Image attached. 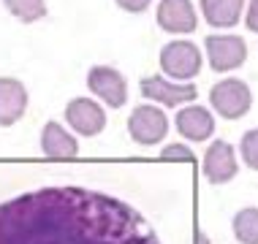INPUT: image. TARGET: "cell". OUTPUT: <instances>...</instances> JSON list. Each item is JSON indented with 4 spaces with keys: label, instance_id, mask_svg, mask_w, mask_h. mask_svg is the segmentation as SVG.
Segmentation results:
<instances>
[{
    "label": "cell",
    "instance_id": "obj_1",
    "mask_svg": "<svg viewBox=\"0 0 258 244\" xmlns=\"http://www.w3.org/2000/svg\"><path fill=\"white\" fill-rule=\"evenodd\" d=\"M0 244H160L131 204L90 187H41L0 204Z\"/></svg>",
    "mask_w": 258,
    "mask_h": 244
},
{
    "label": "cell",
    "instance_id": "obj_2",
    "mask_svg": "<svg viewBox=\"0 0 258 244\" xmlns=\"http://www.w3.org/2000/svg\"><path fill=\"white\" fill-rule=\"evenodd\" d=\"M209 103L223 120H239L253 106V93L242 79H223L209 90Z\"/></svg>",
    "mask_w": 258,
    "mask_h": 244
},
{
    "label": "cell",
    "instance_id": "obj_3",
    "mask_svg": "<svg viewBox=\"0 0 258 244\" xmlns=\"http://www.w3.org/2000/svg\"><path fill=\"white\" fill-rule=\"evenodd\" d=\"M160 68L177 82H190L201 71V52L190 41H171L160 49Z\"/></svg>",
    "mask_w": 258,
    "mask_h": 244
},
{
    "label": "cell",
    "instance_id": "obj_4",
    "mask_svg": "<svg viewBox=\"0 0 258 244\" xmlns=\"http://www.w3.org/2000/svg\"><path fill=\"white\" fill-rule=\"evenodd\" d=\"M166 130H169V120L158 106H136L134 114L128 117V133L142 146H152L163 141Z\"/></svg>",
    "mask_w": 258,
    "mask_h": 244
},
{
    "label": "cell",
    "instance_id": "obj_5",
    "mask_svg": "<svg viewBox=\"0 0 258 244\" xmlns=\"http://www.w3.org/2000/svg\"><path fill=\"white\" fill-rule=\"evenodd\" d=\"M87 87L93 90L103 103H109L111 109H120V106H125V101H128V82H125V76L117 71V68H109V65L90 68Z\"/></svg>",
    "mask_w": 258,
    "mask_h": 244
},
{
    "label": "cell",
    "instance_id": "obj_6",
    "mask_svg": "<svg viewBox=\"0 0 258 244\" xmlns=\"http://www.w3.org/2000/svg\"><path fill=\"white\" fill-rule=\"evenodd\" d=\"M207 57L215 71H234L247 60V44L239 36H207Z\"/></svg>",
    "mask_w": 258,
    "mask_h": 244
},
{
    "label": "cell",
    "instance_id": "obj_7",
    "mask_svg": "<svg viewBox=\"0 0 258 244\" xmlns=\"http://www.w3.org/2000/svg\"><path fill=\"white\" fill-rule=\"evenodd\" d=\"M139 90H142V95L147 101L163 103V106H182V103L196 101V95H199V90L190 82L187 85H174V82L163 79V76H144Z\"/></svg>",
    "mask_w": 258,
    "mask_h": 244
},
{
    "label": "cell",
    "instance_id": "obj_8",
    "mask_svg": "<svg viewBox=\"0 0 258 244\" xmlns=\"http://www.w3.org/2000/svg\"><path fill=\"white\" fill-rule=\"evenodd\" d=\"M66 120L68 125L82 136H98L106 128V111L90 98H74L66 106Z\"/></svg>",
    "mask_w": 258,
    "mask_h": 244
},
{
    "label": "cell",
    "instance_id": "obj_9",
    "mask_svg": "<svg viewBox=\"0 0 258 244\" xmlns=\"http://www.w3.org/2000/svg\"><path fill=\"white\" fill-rule=\"evenodd\" d=\"M204 177L212 185H226L236 177V155L228 141H215L204 155Z\"/></svg>",
    "mask_w": 258,
    "mask_h": 244
},
{
    "label": "cell",
    "instance_id": "obj_10",
    "mask_svg": "<svg viewBox=\"0 0 258 244\" xmlns=\"http://www.w3.org/2000/svg\"><path fill=\"white\" fill-rule=\"evenodd\" d=\"M158 25L166 33H193L199 25V17L190 0H160Z\"/></svg>",
    "mask_w": 258,
    "mask_h": 244
},
{
    "label": "cell",
    "instance_id": "obj_11",
    "mask_svg": "<svg viewBox=\"0 0 258 244\" xmlns=\"http://www.w3.org/2000/svg\"><path fill=\"white\" fill-rule=\"evenodd\" d=\"M27 109V90L19 79H9V76H0V128H9V125L22 120Z\"/></svg>",
    "mask_w": 258,
    "mask_h": 244
},
{
    "label": "cell",
    "instance_id": "obj_12",
    "mask_svg": "<svg viewBox=\"0 0 258 244\" xmlns=\"http://www.w3.org/2000/svg\"><path fill=\"white\" fill-rule=\"evenodd\" d=\"M41 149L52 160H71L79 155V141L60 122H46L41 130Z\"/></svg>",
    "mask_w": 258,
    "mask_h": 244
},
{
    "label": "cell",
    "instance_id": "obj_13",
    "mask_svg": "<svg viewBox=\"0 0 258 244\" xmlns=\"http://www.w3.org/2000/svg\"><path fill=\"white\" fill-rule=\"evenodd\" d=\"M177 130L187 141H207L215 133V117L204 106H185L177 111Z\"/></svg>",
    "mask_w": 258,
    "mask_h": 244
},
{
    "label": "cell",
    "instance_id": "obj_14",
    "mask_svg": "<svg viewBox=\"0 0 258 244\" xmlns=\"http://www.w3.org/2000/svg\"><path fill=\"white\" fill-rule=\"evenodd\" d=\"M245 0H201V14L212 27H234L242 17Z\"/></svg>",
    "mask_w": 258,
    "mask_h": 244
},
{
    "label": "cell",
    "instance_id": "obj_15",
    "mask_svg": "<svg viewBox=\"0 0 258 244\" xmlns=\"http://www.w3.org/2000/svg\"><path fill=\"white\" fill-rule=\"evenodd\" d=\"M234 236L242 244H258V209L247 206L234 214Z\"/></svg>",
    "mask_w": 258,
    "mask_h": 244
},
{
    "label": "cell",
    "instance_id": "obj_16",
    "mask_svg": "<svg viewBox=\"0 0 258 244\" xmlns=\"http://www.w3.org/2000/svg\"><path fill=\"white\" fill-rule=\"evenodd\" d=\"M6 9H9L17 19H22L25 25L38 22L46 17V3L44 0H3Z\"/></svg>",
    "mask_w": 258,
    "mask_h": 244
},
{
    "label": "cell",
    "instance_id": "obj_17",
    "mask_svg": "<svg viewBox=\"0 0 258 244\" xmlns=\"http://www.w3.org/2000/svg\"><path fill=\"white\" fill-rule=\"evenodd\" d=\"M239 149H242V160H245L247 169L258 171V128L255 130H247V133L242 136Z\"/></svg>",
    "mask_w": 258,
    "mask_h": 244
},
{
    "label": "cell",
    "instance_id": "obj_18",
    "mask_svg": "<svg viewBox=\"0 0 258 244\" xmlns=\"http://www.w3.org/2000/svg\"><path fill=\"white\" fill-rule=\"evenodd\" d=\"M163 160H187L190 163L193 160V152L187 149V146H179V144H171V146H166L163 149V155H160Z\"/></svg>",
    "mask_w": 258,
    "mask_h": 244
},
{
    "label": "cell",
    "instance_id": "obj_19",
    "mask_svg": "<svg viewBox=\"0 0 258 244\" xmlns=\"http://www.w3.org/2000/svg\"><path fill=\"white\" fill-rule=\"evenodd\" d=\"M152 0H117V6H120L122 11H131V14H142L150 9Z\"/></svg>",
    "mask_w": 258,
    "mask_h": 244
},
{
    "label": "cell",
    "instance_id": "obj_20",
    "mask_svg": "<svg viewBox=\"0 0 258 244\" xmlns=\"http://www.w3.org/2000/svg\"><path fill=\"white\" fill-rule=\"evenodd\" d=\"M245 25H247V30H250V33H258V0H250V3H247Z\"/></svg>",
    "mask_w": 258,
    "mask_h": 244
},
{
    "label": "cell",
    "instance_id": "obj_21",
    "mask_svg": "<svg viewBox=\"0 0 258 244\" xmlns=\"http://www.w3.org/2000/svg\"><path fill=\"white\" fill-rule=\"evenodd\" d=\"M196 244H209V239H207V236L199 231V233H196Z\"/></svg>",
    "mask_w": 258,
    "mask_h": 244
}]
</instances>
